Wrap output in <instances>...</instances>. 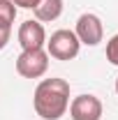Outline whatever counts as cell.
Masks as SVG:
<instances>
[{
  "instance_id": "6da1fadb",
  "label": "cell",
  "mask_w": 118,
  "mask_h": 120,
  "mask_svg": "<svg viewBox=\"0 0 118 120\" xmlns=\"http://www.w3.org/2000/svg\"><path fill=\"white\" fill-rule=\"evenodd\" d=\"M32 104L42 120H58L70 106V83L65 79H44L35 88Z\"/></svg>"
},
{
  "instance_id": "277c9868",
  "label": "cell",
  "mask_w": 118,
  "mask_h": 120,
  "mask_svg": "<svg viewBox=\"0 0 118 120\" xmlns=\"http://www.w3.org/2000/svg\"><path fill=\"white\" fill-rule=\"evenodd\" d=\"M74 35L79 37V42L86 46H95L102 42L104 37V28H102V21H100V16L95 14H81L79 16V21H76V30H74Z\"/></svg>"
},
{
  "instance_id": "ba28073f",
  "label": "cell",
  "mask_w": 118,
  "mask_h": 120,
  "mask_svg": "<svg viewBox=\"0 0 118 120\" xmlns=\"http://www.w3.org/2000/svg\"><path fill=\"white\" fill-rule=\"evenodd\" d=\"M16 19V7L12 0H0V26L2 28H12Z\"/></svg>"
},
{
  "instance_id": "30bf717a",
  "label": "cell",
  "mask_w": 118,
  "mask_h": 120,
  "mask_svg": "<svg viewBox=\"0 0 118 120\" xmlns=\"http://www.w3.org/2000/svg\"><path fill=\"white\" fill-rule=\"evenodd\" d=\"M14 7H23V9H35L39 0H12Z\"/></svg>"
},
{
  "instance_id": "5b68a950",
  "label": "cell",
  "mask_w": 118,
  "mask_h": 120,
  "mask_svg": "<svg viewBox=\"0 0 118 120\" xmlns=\"http://www.w3.org/2000/svg\"><path fill=\"white\" fill-rule=\"evenodd\" d=\"M72 120H100L102 118V102L95 95H79L70 104Z\"/></svg>"
},
{
  "instance_id": "52a82bcc",
  "label": "cell",
  "mask_w": 118,
  "mask_h": 120,
  "mask_svg": "<svg viewBox=\"0 0 118 120\" xmlns=\"http://www.w3.org/2000/svg\"><path fill=\"white\" fill-rule=\"evenodd\" d=\"M32 12L37 16V21L51 23V21H56V19L63 14V0H39Z\"/></svg>"
},
{
  "instance_id": "8fae6325",
  "label": "cell",
  "mask_w": 118,
  "mask_h": 120,
  "mask_svg": "<svg viewBox=\"0 0 118 120\" xmlns=\"http://www.w3.org/2000/svg\"><path fill=\"white\" fill-rule=\"evenodd\" d=\"M9 35H12V28H2V26H0V51L7 46V42H9Z\"/></svg>"
},
{
  "instance_id": "7a4b0ae2",
  "label": "cell",
  "mask_w": 118,
  "mask_h": 120,
  "mask_svg": "<svg viewBox=\"0 0 118 120\" xmlns=\"http://www.w3.org/2000/svg\"><path fill=\"white\" fill-rule=\"evenodd\" d=\"M81 42L74 35V30H56L51 39L46 42V53L56 60H72L79 56Z\"/></svg>"
},
{
  "instance_id": "3957f363",
  "label": "cell",
  "mask_w": 118,
  "mask_h": 120,
  "mask_svg": "<svg viewBox=\"0 0 118 120\" xmlns=\"http://www.w3.org/2000/svg\"><path fill=\"white\" fill-rule=\"evenodd\" d=\"M49 69V53L44 49H32V51H21L16 58V72L23 79H39Z\"/></svg>"
},
{
  "instance_id": "9c48e42d",
  "label": "cell",
  "mask_w": 118,
  "mask_h": 120,
  "mask_svg": "<svg viewBox=\"0 0 118 120\" xmlns=\"http://www.w3.org/2000/svg\"><path fill=\"white\" fill-rule=\"evenodd\" d=\"M106 60L118 67V35H114V37L106 42Z\"/></svg>"
},
{
  "instance_id": "7c38bea8",
  "label": "cell",
  "mask_w": 118,
  "mask_h": 120,
  "mask_svg": "<svg viewBox=\"0 0 118 120\" xmlns=\"http://www.w3.org/2000/svg\"><path fill=\"white\" fill-rule=\"evenodd\" d=\"M116 92H118V79H116Z\"/></svg>"
},
{
  "instance_id": "8992f818",
  "label": "cell",
  "mask_w": 118,
  "mask_h": 120,
  "mask_svg": "<svg viewBox=\"0 0 118 120\" xmlns=\"http://www.w3.org/2000/svg\"><path fill=\"white\" fill-rule=\"evenodd\" d=\"M19 44L23 51H32V49H42L46 44V32L44 26L39 21H23L19 28Z\"/></svg>"
}]
</instances>
